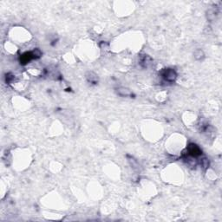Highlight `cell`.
I'll return each mask as SVG.
<instances>
[{"label": "cell", "instance_id": "cell-1", "mask_svg": "<svg viewBox=\"0 0 222 222\" xmlns=\"http://www.w3.org/2000/svg\"><path fill=\"white\" fill-rule=\"evenodd\" d=\"M161 75L167 82H169V83H172L173 81H175V79L177 77V74H176L175 70L173 69H165L164 70H162Z\"/></svg>", "mask_w": 222, "mask_h": 222}, {"label": "cell", "instance_id": "cell-2", "mask_svg": "<svg viewBox=\"0 0 222 222\" xmlns=\"http://www.w3.org/2000/svg\"><path fill=\"white\" fill-rule=\"evenodd\" d=\"M186 150H187V154L189 155L193 156V157H197V156H200L202 154L200 148H199L197 145L193 144V143H191V144L188 145Z\"/></svg>", "mask_w": 222, "mask_h": 222}, {"label": "cell", "instance_id": "cell-7", "mask_svg": "<svg viewBox=\"0 0 222 222\" xmlns=\"http://www.w3.org/2000/svg\"><path fill=\"white\" fill-rule=\"evenodd\" d=\"M204 57V53L201 49H197L194 52V58L196 60H201Z\"/></svg>", "mask_w": 222, "mask_h": 222}, {"label": "cell", "instance_id": "cell-8", "mask_svg": "<svg viewBox=\"0 0 222 222\" xmlns=\"http://www.w3.org/2000/svg\"><path fill=\"white\" fill-rule=\"evenodd\" d=\"M200 166H201L202 168H207V167L209 166V161H208V160L206 159V158L202 159V160H200Z\"/></svg>", "mask_w": 222, "mask_h": 222}, {"label": "cell", "instance_id": "cell-4", "mask_svg": "<svg viewBox=\"0 0 222 222\" xmlns=\"http://www.w3.org/2000/svg\"><path fill=\"white\" fill-rule=\"evenodd\" d=\"M117 94L119 96H123V97L131 96H132L131 91L128 89H126V88H119V89H117Z\"/></svg>", "mask_w": 222, "mask_h": 222}, {"label": "cell", "instance_id": "cell-5", "mask_svg": "<svg viewBox=\"0 0 222 222\" xmlns=\"http://www.w3.org/2000/svg\"><path fill=\"white\" fill-rule=\"evenodd\" d=\"M86 78L89 83L93 84H96L98 83V76L93 72H88L86 74Z\"/></svg>", "mask_w": 222, "mask_h": 222}, {"label": "cell", "instance_id": "cell-3", "mask_svg": "<svg viewBox=\"0 0 222 222\" xmlns=\"http://www.w3.org/2000/svg\"><path fill=\"white\" fill-rule=\"evenodd\" d=\"M140 63H141V65L143 68H149L152 65V63H153V60H152V58L149 56L145 55L143 57H141V59L140 61Z\"/></svg>", "mask_w": 222, "mask_h": 222}, {"label": "cell", "instance_id": "cell-6", "mask_svg": "<svg viewBox=\"0 0 222 222\" xmlns=\"http://www.w3.org/2000/svg\"><path fill=\"white\" fill-rule=\"evenodd\" d=\"M33 57V55L31 52H28V53H25L23 56H21V58H20V62H22L23 64H25L28 62H30Z\"/></svg>", "mask_w": 222, "mask_h": 222}]
</instances>
